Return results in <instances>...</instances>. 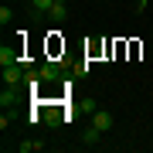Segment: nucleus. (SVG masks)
Returning <instances> with one entry per match:
<instances>
[{"label": "nucleus", "instance_id": "f257e3e1", "mask_svg": "<svg viewBox=\"0 0 153 153\" xmlns=\"http://www.w3.org/2000/svg\"><path fill=\"white\" fill-rule=\"evenodd\" d=\"M41 78H44V82H58V78H61V65H58V61H41Z\"/></svg>", "mask_w": 153, "mask_h": 153}, {"label": "nucleus", "instance_id": "f03ea898", "mask_svg": "<svg viewBox=\"0 0 153 153\" xmlns=\"http://www.w3.org/2000/svg\"><path fill=\"white\" fill-rule=\"evenodd\" d=\"M92 126H99V129H112V112H105V109H95L92 112Z\"/></svg>", "mask_w": 153, "mask_h": 153}, {"label": "nucleus", "instance_id": "7ed1b4c3", "mask_svg": "<svg viewBox=\"0 0 153 153\" xmlns=\"http://www.w3.org/2000/svg\"><path fill=\"white\" fill-rule=\"evenodd\" d=\"M0 61H4V65H17V61H21V51L4 44V48H0Z\"/></svg>", "mask_w": 153, "mask_h": 153}, {"label": "nucleus", "instance_id": "20e7f679", "mask_svg": "<svg viewBox=\"0 0 153 153\" xmlns=\"http://www.w3.org/2000/svg\"><path fill=\"white\" fill-rule=\"evenodd\" d=\"M99 136H102V129H99V126H88V129L82 133V143H88V146H99Z\"/></svg>", "mask_w": 153, "mask_h": 153}, {"label": "nucleus", "instance_id": "39448f33", "mask_svg": "<svg viewBox=\"0 0 153 153\" xmlns=\"http://www.w3.org/2000/svg\"><path fill=\"white\" fill-rule=\"evenodd\" d=\"M14 102H17V85H7L4 92H0V105L7 109V105H14Z\"/></svg>", "mask_w": 153, "mask_h": 153}, {"label": "nucleus", "instance_id": "423d86ee", "mask_svg": "<svg viewBox=\"0 0 153 153\" xmlns=\"http://www.w3.org/2000/svg\"><path fill=\"white\" fill-rule=\"evenodd\" d=\"M17 150H21V153H31V150H44V140H38V136H34V140H21V143H17Z\"/></svg>", "mask_w": 153, "mask_h": 153}, {"label": "nucleus", "instance_id": "0eeeda50", "mask_svg": "<svg viewBox=\"0 0 153 153\" xmlns=\"http://www.w3.org/2000/svg\"><path fill=\"white\" fill-rule=\"evenodd\" d=\"M51 7H55V0H31L34 14H51Z\"/></svg>", "mask_w": 153, "mask_h": 153}, {"label": "nucleus", "instance_id": "6e6552de", "mask_svg": "<svg viewBox=\"0 0 153 153\" xmlns=\"http://www.w3.org/2000/svg\"><path fill=\"white\" fill-rule=\"evenodd\" d=\"M65 17H68V7L61 4V0H55V7H51V21H58V24H61Z\"/></svg>", "mask_w": 153, "mask_h": 153}, {"label": "nucleus", "instance_id": "1a4fd4ad", "mask_svg": "<svg viewBox=\"0 0 153 153\" xmlns=\"http://www.w3.org/2000/svg\"><path fill=\"white\" fill-rule=\"evenodd\" d=\"M61 119H65V116H61L58 109H48V116H44V123H48L51 129H58V126H61Z\"/></svg>", "mask_w": 153, "mask_h": 153}, {"label": "nucleus", "instance_id": "9d476101", "mask_svg": "<svg viewBox=\"0 0 153 153\" xmlns=\"http://www.w3.org/2000/svg\"><path fill=\"white\" fill-rule=\"evenodd\" d=\"M10 17H14V10H10V7H0V24H7Z\"/></svg>", "mask_w": 153, "mask_h": 153}, {"label": "nucleus", "instance_id": "9b49d317", "mask_svg": "<svg viewBox=\"0 0 153 153\" xmlns=\"http://www.w3.org/2000/svg\"><path fill=\"white\" fill-rule=\"evenodd\" d=\"M10 123H14V116H10V112H4V116H0V129H7Z\"/></svg>", "mask_w": 153, "mask_h": 153}, {"label": "nucleus", "instance_id": "f8f14e48", "mask_svg": "<svg viewBox=\"0 0 153 153\" xmlns=\"http://www.w3.org/2000/svg\"><path fill=\"white\" fill-rule=\"evenodd\" d=\"M146 4H150V0H136V14H143V10H146Z\"/></svg>", "mask_w": 153, "mask_h": 153}]
</instances>
